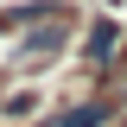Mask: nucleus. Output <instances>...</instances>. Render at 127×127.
<instances>
[{
	"label": "nucleus",
	"instance_id": "f257e3e1",
	"mask_svg": "<svg viewBox=\"0 0 127 127\" xmlns=\"http://www.w3.org/2000/svg\"><path fill=\"white\" fill-rule=\"evenodd\" d=\"M108 102H102V95H89V102H76V108H70V114H51V121L45 127H102V121H108Z\"/></svg>",
	"mask_w": 127,
	"mask_h": 127
},
{
	"label": "nucleus",
	"instance_id": "f03ea898",
	"mask_svg": "<svg viewBox=\"0 0 127 127\" xmlns=\"http://www.w3.org/2000/svg\"><path fill=\"white\" fill-rule=\"evenodd\" d=\"M64 38H70L64 19H51L45 32H32V38H26V57H51V51H64Z\"/></svg>",
	"mask_w": 127,
	"mask_h": 127
},
{
	"label": "nucleus",
	"instance_id": "7ed1b4c3",
	"mask_svg": "<svg viewBox=\"0 0 127 127\" xmlns=\"http://www.w3.org/2000/svg\"><path fill=\"white\" fill-rule=\"evenodd\" d=\"M114 51H121V32L102 19V26L89 32V64H114Z\"/></svg>",
	"mask_w": 127,
	"mask_h": 127
}]
</instances>
